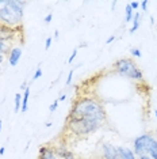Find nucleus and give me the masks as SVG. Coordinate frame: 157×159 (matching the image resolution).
Instances as JSON below:
<instances>
[{"instance_id": "1", "label": "nucleus", "mask_w": 157, "mask_h": 159, "mask_svg": "<svg viewBox=\"0 0 157 159\" xmlns=\"http://www.w3.org/2000/svg\"><path fill=\"white\" fill-rule=\"evenodd\" d=\"M81 117H99L106 120L107 113L104 106L98 99L91 97H83L73 102L66 118H81Z\"/></svg>"}, {"instance_id": "2", "label": "nucleus", "mask_w": 157, "mask_h": 159, "mask_svg": "<svg viewBox=\"0 0 157 159\" xmlns=\"http://www.w3.org/2000/svg\"><path fill=\"white\" fill-rule=\"evenodd\" d=\"M26 4V2L19 0H4V4L0 7V23L12 29L19 27L24 16Z\"/></svg>"}, {"instance_id": "3", "label": "nucleus", "mask_w": 157, "mask_h": 159, "mask_svg": "<svg viewBox=\"0 0 157 159\" xmlns=\"http://www.w3.org/2000/svg\"><path fill=\"white\" fill-rule=\"evenodd\" d=\"M106 120L99 117H81V118H66V129L77 137H87L98 132L103 126Z\"/></svg>"}, {"instance_id": "4", "label": "nucleus", "mask_w": 157, "mask_h": 159, "mask_svg": "<svg viewBox=\"0 0 157 159\" xmlns=\"http://www.w3.org/2000/svg\"><path fill=\"white\" fill-rule=\"evenodd\" d=\"M114 71L119 76L131 79L134 82H142L144 80V72L137 64L129 57H123L114 63Z\"/></svg>"}, {"instance_id": "5", "label": "nucleus", "mask_w": 157, "mask_h": 159, "mask_svg": "<svg viewBox=\"0 0 157 159\" xmlns=\"http://www.w3.org/2000/svg\"><path fill=\"white\" fill-rule=\"evenodd\" d=\"M153 142H155V137H153L151 133H142V135L137 136L133 140V151H134V154L137 155V157L148 155Z\"/></svg>"}, {"instance_id": "6", "label": "nucleus", "mask_w": 157, "mask_h": 159, "mask_svg": "<svg viewBox=\"0 0 157 159\" xmlns=\"http://www.w3.org/2000/svg\"><path fill=\"white\" fill-rule=\"evenodd\" d=\"M102 159H121L117 152V146H114L110 142H103L100 146Z\"/></svg>"}, {"instance_id": "7", "label": "nucleus", "mask_w": 157, "mask_h": 159, "mask_svg": "<svg viewBox=\"0 0 157 159\" xmlns=\"http://www.w3.org/2000/svg\"><path fill=\"white\" fill-rule=\"evenodd\" d=\"M22 53L23 50L20 46H12V49L10 50L8 53V63L11 67H15L18 66V63L20 61V59H22Z\"/></svg>"}, {"instance_id": "8", "label": "nucleus", "mask_w": 157, "mask_h": 159, "mask_svg": "<svg viewBox=\"0 0 157 159\" xmlns=\"http://www.w3.org/2000/svg\"><path fill=\"white\" fill-rule=\"evenodd\" d=\"M54 152L58 157V159H77L76 155L73 154V151H70L65 144H61V146H57L54 148Z\"/></svg>"}, {"instance_id": "9", "label": "nucleus", "mask_w": 157, "mask_h": 159, "mask_svg": "<svg viewBox=\"0 0 157 159\" xmlns=\"http://www.w3.org/2000/svg\"><path fill=\"white\" fill-rule=\"evenodd\" d=\"M38 159H58V157L54 152V148H52L49 146H42L39 148Z\"/></svg>"}, {"instance_id": "10", "label": "nucleus", "mask_w": 157, "mask_h": 159, "mask_svg": "<svg viewBox=\"0 0 157 159\" xmlns=\"http://www.w3.org/2000/svg\"><path fill=\"white\" fill-rule=\"evenodd\" d=\"M117 152L119 155L121 159H138V157L134 154L133 150L127 147H122V146H117Z\"/></svg>"}, {"instance_id": "11", "label": "nucleus", "mask_w": 157, "mask_h": 159, "mask_svg": "<svg viewBox=\"0 0 157 159\" xmlns=\"http://www.w3.org/2000/svg\"><path fill=\"white\" fill-rule=\"evenodd\" d=\"M28 98H30V87H27L24 90V94L22 95V107H20V111L22 113H26L28 109Z\"/></svg>"}, {"instance_id": "12", "label": "nucleus", "mask_w": 157, "mask_h": 159, "mask_svg": "<svg viewBox=\"0 0 157 159\" xmlns=\"http://www.w3.org/2000/svg\"><path fill=\"white\" fill-rule=\"evenodd\" d=\"M140 19H141V14H140V12H134V16H133V19H131V20H133V26H131L130 30H129L130 34L135 33V31L140 29V25H141Z\"/></svg>"}, {"instance_id": "13", "label": "nucleus", "mask_w": 157, "mask_h": 159, "mask_svg": "<svg viewBox=\"0 0 157 159\" xmlns=\"http://www.w3.org/2000/svg\"><path fill=\"white\" fill-rule=\"evenodd\" d=\"M133 16H134V11L131 10L130 4H126V7H125V22H126V23L131 22Z\"/></svg>"}, {"instance_id": "14", "label": "nucleus", "mask_w": 157, "mask_h": 159, "mask_svg": "<svg viewBox=\"0 0 157 159\" xmlns=\"http://www.w3.org/2000/svg\"><path fill=\"white\" fill-rule=\"evenodd\" d=\"M149 157L152 159H157V139H155V142H153L151 150H149Z\"/></svg>"}, {"instance_id": "15", "label": "nucleus", "mask_w": 157, "mask_h": 159, "mask_svg": "<svg viewBox=\"0 0 157 159\" xmlns=\"http://www.w3.org/2000/svg\"><path fill=\"white\" fill-rule=\"evenodd\" d=\"M20 107H22V94L18 93L15 95V111H20Z\"/></svg>"}, {"instance_id": "16", "label": "nucleus", "mask_w": 157, "mask_h": 159, "mask_svg": "<svg viewBox=\"0 0 157 159\" xmlns=\"http://www.w3.org/2000/svg\"><path fill=\"white\" fill-rule=\"evenodd\" d=\"M130 55L133 57H135V59H141V57H142V53H141L140 48H131L130 49Z\"/></svg>"}, {"instance_id": "17", "label": "nucleus", "mask_w": 157, "mask_h": 159, "mask_svg": "<svg viewBox=\"0 0 157 159\" xmlns=\"http://www.w3.org/2000/svg\"><path fill=\"white\" fill-rule=\"evenodd\" d=\"M44 75V71H42V68L41 67H38L37 70H35V72H34V75H33V80L35 82V80H38L39 78Z\"/></svg>"}, {"instance_id": "18", "label": "nucleus", "mask_w": 157, "mask_h": 159, "mask_svg": "<svg viewBox=\"0 0 157 159\" xmlns=\"http://www.w3.org/2000/svg\"><path fill=\"white\" fill-rule=\"evenodd\" d=\"M58 103H60L58 98L53 101V102H52V105H50V106H49V111H50V113H54V111L57 110V107H58Z\"/></svg>"}, {"instance_id": "19", "label": "nucleus", "mask_w": 157, "mask_h": 159, "mask_svg": "<svg viewBox=\"0 0 157 159\" xmlns=\"http://www.w3.org/2000/svg\"><path fill=\"white\" fill-rule=\"evenodd\" d=\"M76 56H77V48H74L72 50V53H70V57L68 59V64H72L74 61V59H76Z\"/></svg>"}, {"instance_id": "20", "label": "nucleus", "mask_w": 157, "mask_h": 159, "mask_svg": "<svg viewBox=\"0 0 157 159\" xmlns=\"http://www.w3.org/2000/svg\"><path fill=\"white\" fill-rule=\"evenodd\" d=\"M73 72H74V68L73 70H70L69 74H68V78L65 80V86H70V83H72V78H73Z\"/></svg>"}, {"instance_id": "21", "label": "nucleus", "mask_w": 157, "mask_h": 159, "mask_svg": "<svg viewBox=\"0 0 157 159\" xmlns=\"http://www.w3.org/2000/svg\"><path fill=\"white\" fill-rule=\"evenodd\" d=\"M52 42H53V37H48V38H46V42H45V50H49V48L52 46Z\"/></svg>"}, {"instance_id": "22", "label": "nucleus", "mask_w": 157, "mask_h": 159, "mask_svg": "<svg viewBox=\"0 0 157 159\" xmlns=\"http://www.w3.org/2000/svg\"><path fill=\"white\" fill-rule=\"evenodd\" d=\"M148 4H149L148 0H144V2H141V3H140V7H141L142 10H144V12H145V11H148Z\"/></svg>"}, {"instance_id": "23", "label": "nucleus", "mask_w": 157, "mask_h": 159, "mask_svg": "<svg viewBox=\"0 0 157 159\" xmlns=\"http://www.w3.org/2000/svg\"><path fill=\"white\" fill-rule=\"evenodd\" d=\"M53 20V14H48V15L45 16V19H44V22L46 23V25H49Z\"/></svg>"}, {"instance_id": "24", "label": "nucleus", "mask_w": 157, "mask_h": 159, "mask_svg": "<svg viewBox=\"0 0 157 159\" xmlns=\"http://www.w3.org/2000/svg\"><path fill=\"white\" fill-rule=\"evenodd\" d=\"M130 4V7H131V10H138V7H140V2H131V3H129Z\"/></svg>"}, {"instance_id": "25", "label": "nucleus", "mask_w": 157, "mask_h": 159, "mask_svg": "<svg viewBox=\"0 0 157 159\" xmlns=\"http://www.w3.org/2000/svg\"><path fill=\"white\" fill-rule=\"evenodd\" d=\"M114 39H115V35H110V37H108V38H107L106 44H107V45H110V44H111V42L114 41Z\"/></svg>"}, {"instance_id": "26", "label": "nucleus", "mask_w": 157, "mask_h": 159, "mask_svg": "<svg viewBox=\"0 0 157 159\" xmlns=\"http://www.w3.org/2000/svg\"><path fill=\"white\" fill-rule=\"evenodd\" d=\"M27 87H28V86H27V82H23L22 84H20V91H24V90H26Z\"/></svg>"}, {"instance_id": "27", "label": "nucleus", "mask_w": 157, "mask_h": 159, "mask_svg": "<svg viewBox=\"0 0 157 159\" xmlns=\"http://www.w3.org/2000/svg\"><path fill=\"white\" fill-rule=\"evenodd\" d=\"M66 94H62V95H60V98H58V101H60V102H62V101H65L66 99Z\"/></svg>"}, {"instance_id": "28", "label": "nucleus", "mask_w": 157, "mask_h": 159, "mask_svg": "<svg viewBox=\"0 0 157 159\" xmlns=\"http://www.w3.org/2000/svg\"><path fill=\"white\" fill-rule=\"evenodd\" d=\"M138 159H152L149 155H141V157H138Z\"/></svg>"}, {"instance_id": "29", "label": "nucleus", "mask_w": 157, "mask_h": 159, "mask_svg": "<svg viewBox=\"0 0 157 159\" xmlns=\"http://www.w3.org/2000/svg\"><path fill=\"white\" fill-rule=\"evenodd\" d=\"M58 37H60V33H58V30H56V31H54V34H53V38H56V39H57Z\"/></svg>"}, {"instance_id": "30", "label": "nucleus", "mask_w": 157, "mask_h": 159, "mask_svg": "<svg viewBox=\"0 0 157 159\" xmlns=\"http://www.w3.org/2000/svg\"><path fill=\"white\" fill-rule=\"evenodd\" d=\"M6 152V148L4 147H0V155H4Z\"/></svg>"}, {"instance_id": "31", "label": "nucleus", "mask_w": 157, "mask_h": 159, "mask_svg": "<svg viewBox=\"0 0 157 159\" xmlns=\"http://www.w3.org/2000/svg\"><path fill=\"white\" fill-rule=\"evenodd\" d=\"M85 46H88V44H87V42H83V44L78 46V48H85Z\"/></svg>"}, {"instance_id": "32", "label": "nucleus", "mask_w": 157, "mask_h": 159, "mask_svg": "<svg viewBox=\"0 0 157 159\" xmlns=\"http://www.w3.org/2000/svg\"><path fill=\"white\" fill-rule=\"evenodd\" d=\"M3 60H4V55H0V66H2Z\"/></svg>"}, {"instance_id": "33", "label": "nucleus", "mask_w": 157, "mask_h": 159, "mask_svg": "<svg viewBox=\"0 0 157 159\" xmlns=\"http://www.w3.org/2000/svg\"><path fill=\"white\" fill-rule=\"evenodd\" d=\"M149 20H151V26H153V23H155V20H153V16H149Z\"/></svg>"}, {"instance_id": "34", "label": "nucleus", "mask_w": 157, "mask_h": 159, "mask_svg": "<svg viewBox=\"0 0 157 159\" xmlns=\"http://www.w3.org/2000/svg\"><path fill=\"white\" fill-rule=\"evenodd\" d=\"M2 129H3V120H0V133H2Z\"/></svg>"}, {"instance_id": "35", "label": "nucleus", "mask_w": 157, "mask_h": 159, "mask_svg": "<svg viewBox=\"0 0 157 159\" xmlns=\"http://www.w3.org/2000/svg\"><path fill=\"white\" fill-rule=\"evenodd\" d=\"M46 126H48V128H50V126H52V122H46V124H45Z\"/></svg>"}, {"instance_id": "36", "label": "nucleus", "mask_w": 157, "mask_h": 159, "mask_svg": "<svg viewBox=\"0 0 157 159\" xmlns=\"http://www.w3.org/2000/svg\"><path fill=\"white\" fill-rule=\"evenodd\" d=\"M155 116H156V118H157V109H155Z\"/></svg>"}, {"instance_id": "37", "label": "nucleus", "mask_w": 157, "mask_h": 159, "mask_svg": "<svg viewBox=\"0 0 157 159\" xmlns=\"http://www.w3.org/2000/svg\"><path fill=\"white\" fill-rule=\"evenodd\" d=\"M0 4H2V6H3V4H4V2H3V0H0Z\"/></svg>"}, {"instance_id": "38", "label": "nucleus", "mask_w": 157, "mask_h": 159, "mask_svg": "<svg viewBox=\"0 0 157 159\" xmlns=\"http://www.w3.org/2000/svg\"><path fill=\"white\" fill-rule=\"evenodd\" d=\"M0 72H2V66H0Z\"/></svg>"}, {"instance_id": "39", "label": "nucleus", "mask_w": 157, "mask_h": 159, "mask_svg": "<svg viewBox=\"0 0 157 159\" xmlns=\"http://www.w3.org/2000/svg\"><path fill=\"white\" fill-rule=\"evenodd\" d=\"M91 159H96V158H91Z\"/></svg>"}]
</instances>
